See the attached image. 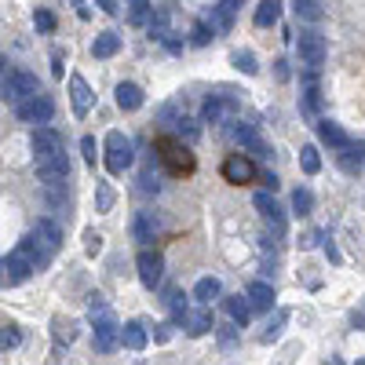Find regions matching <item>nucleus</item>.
<instances>
[{
    "label": "nucleus",
    "mask_w": 365,
    "mask_h": 365,
    "mask_svg": "<svg viewBox=\"0 0 365 365\" xmlns=\"http://www.w3.org/2000/svg\"><path fill=\"white\" fill-rule=\"evenodd\" d=\"M30 238L37 241V249L51 259L59 252V245H62V230H59V223H51V219H37V227H33Z\"/></svg>",
    "instance_id": "nucleus-8"
},
{
    "label": "nucleus",
    "mask_w": 365,
    "mask_h": 365,
    "mask_svg": "<svg viewBox=\"0 0 365 365\" xmlns=\"http://www.w3.org/2000/svg\"><path fill=\"white\" fill-rule=\"evenodd\" d=\"M147 30H150V37H168V8H153L150 11Z\"/></svg>",
    "instance_id": "nucleus-25"
},
{
    "label": "nucleus",
    "mask_w": 365,
    "mask_h": 365,
    "mask_svg": "<svg viewBox=\"0 0 365 365\" xmlns=\"http://www.w3.org/2000/svg\"><path fill=\"white\" fill-rule=\"evenodd\" d=\"M219 292H223L219 278H201L194 285V299H198V303H212V299H219Z\"/></svg>",
    "instance_id": "nucleus-19"
},
{
    "label": "nucleus",
    "mask_w": 365,
    "mask_h": 365,
    "mask_svg": "<svg viewBox=\"0 0 365 365\" xmlns=\"http://www.w3.org/2000/svg\"><path fill=\"white\" fill-rule=\"evenodd\" d=\"M19 344H22V333L15 325H4V329H0V350H15Z\"/></svg>",
    "instance_id": "nucleus-30"
},
{
    "label": "nucleus",
    "mask_w": 365,
    "mask_h": 365,
    "mask_svg": "<svg viewBox=\"0 0 365 365\" xmlns=\"http://www.w3.org/2000/svg\"><path fill=\"white\" fill-rule=\"evenodd\" d=\"M176 132H179V135H187V139L194 142V139H198V124H194L190 117H182V121L176 124Z\"/></svg>",
    "instance_id": "nucleus-38"
},
{
    "label": "nucleus",
    "mask_w": 365,
    "mask_h": 365,
    "mask_svg": "<svg viewBox=\"0 0 365 365\" xmlns=\"http://www.w3.org/2000/svg\"><path fill=\"white\" fill-rule=\"evenodd\" d=\"M128 165H132V139L124 132H110L106 135V168L113 176H121Z\"/></svg>",
    "instance_id": "nucleus-4"
},
{
    "label": "nucleus",
    "mask_w": 365,
    "mask_h": 365,
    "mask_svg": "<svg viewBox=\"0 0 365 365\" xmlns=\"http://www.w3.org/2000/svg\"><path fill=\"white\" fill-rule=\"evenodd\" d=\"M281 325H285V310H278V315H274V321H267V333H263V344H270V340H278Z\"/></svg>",
    "instance_id": "nucleus-34"
},
{
    "label": "nucleus",
    "mask_w": 365,
    "mask_h": 365,
    "mask_svg": "<svg viewBox=\"0 0 365 365\" xmlns=\"http://www.w3.org/2000/svg\"><path fill=\"white\" fill-rule=\"evenodd\" d=\"M15 113H19V121H26V124H48L51 113H55V102H51L48 95H37L30 102H22Z\"/></svg>",
    "instance_id": "nucleus-9"
},
{
    "label": "nucleus",
    "mask_w": 365,
    "mask_h": 365,
    "mask_svg": "<svg viewBox=\"0 0 365 365\" xmlns=\"http://www.w3.org/2000/svg\"><path fill=\"white\" fill-rule=\"evenodd\" d=\"M132 234H135V241H153V234H158V219H153V212H139L135 223H132Z\"/></svg>",
    "instance_id": "nucleus-17"
},
{
    "label": "nucleus",
    "mask_w": 365,
    "mask_h": 365,
    "mask_svg": "<svg viewBox=\"0 0 365 365\" xmlns=\"http://www.w3.org/2000/svg\"><path fill=\"white\" fill-rule=\"evenodd\" d=\"M81 153H84V161H88V165H95V139H91V135L81 139Z\"/></svg>",
    "instance_id": "nucleus-40"
},
{
    "label": "nucleus",
    "mask_w": 365,
    "mask_h": 365,
    "mask_svg": "<svg viewBox=\"0 0 365 365\" xmlns=\"http://www.w3.org/2000/svg\"><path fill=\"white\" fill-rule=\"evenodd\" d=\"M121 340H124L128 350H142V347H147V329H142L139 321H128L121 329Z\"/></svg>",
    "instance_id": "nucleus-20"
},
{
    "label": "nucleus",
    "mask_w": 365,
    "mask_h": 365,
    "mask_svg": "<svg viewBox=\"0 0 365 365\" xmlns=\"http://www.w3.org/2000/svg\"><path fill=\"white\" fill-rule=\"evenodd\" d=\"M33 22H37V30H41V33H51V30H55V15H51V11H37V15H33Z\"/></svg>",
    "instance_id": "nucleus-35"
},
{
    "label": "nucleus",
    "mask_w": 365,
    "mask_h": 365,
    "mask_svg": "<svg viewBox=\"0 0 365 365\" xmlns=\"http://www.w3.org/2000/svg\"><path fill=\"white\" fill-rule=\"evenodd\" d=\"M150 11L153 4H147V0H135V4H128V22H150Z\"/></svg>",
    "instance_id": "nucleus-29"
},
{
    "label": "nucleus",
    "mask_w": 365,
    "mask_h": 365,
    "mask_svg": "<svg viewBox=\"0 0 365 365\" xmlns=\"http://www.w3.org/2000/svg\"><path fill=\"white\" fill-rule=\"evenodd\" d=\"M274 73H278V81H289V62L278 59V62H274Z\"/></svg>",
    "instance_id": "nucleus-42"
},
{
    "label": "nucleus",
    "mask_w": 365,
    "mask_h": 365,
    "mask_svg": "<svg viewBox=\"0 0 365 365\" xmlns=\"http://www.w3.org/2000/svg\"><path fill=\"white\" fill-rule=\"evenodd\" d=\"M113 95H117V106H121V110H128V113L142 106V88H139V84H132V81L117 84V91H113Z\"/></svg>",
    "instance_id": "nucleus-13"
},
{
    "label": "nucleus",
    "mask_w": 365,
    "mask_h": 365,
    "mask_svg": "<svg viewBox=\"0 0 365 365\" xmlns=\"http://www.w3.org/2000/svg\"><path fill=\"white\" fill-rule=\"evenodd\" d=\"M234 66H238L241 73H249V77L259 70V66H256V55H252V51H234Z\"/></svg>",
    "instance_id": "nucleus-32"
},
{
    "label": "nucleus",
    "mask_w": 365,
    "mask_h": 365,
    "mask_svg": "<svg viewBox=\"0 0 365 365\" xmlns=\"http://www.w3.org/2000/svg\"><path fill=\"white\" fill-rule=\"evenodd\" d=\"M88 315L95 318V321H99V318H106V315H110V310H106V299H102V296H91V303H88Z\"/></svg>",
    "instance_id": "nucleus-36"
},
{
    "label": "nucleus",
    "mask_w": 365,
    "mask_h": 365,
    "mask_svg": "<svg viewBox=\"0 0 365 365\" xmlns=\"http://www.w3.org/2000/svg\"><path fill=\"white\" fill-rule=\"evenodd\" d=\"M223 176H227L230 182H245V179L256 176V168H252V161H245L241 153H238V158H230V161L223 165Z\"/></svg>",
    "instance_id": "nucleus-14"
},
{
    "label": "nucleus",
    "mask_w": 365,
    "mask_h": 365,
    "mask_svg": "<svg viewBox=\"0 0 365 365\" xmlns=\"http://www.w3.org/2000/svg\"><path fill=\"white\" fill-rule=\"evenodd\" d=\"M310 208H315V194H310V190H303V187H299V190L292 194V212H299V216H307V212H310Z\"/></svg>",
    "instance_id": "nucleus-28"
},
{
    "label": "nucleus",
    "mask_w": 365,
    "mask_h": 365,
    "mask_svg": "<svg viewBox=\"0 0 365 365\" xmlns=\"http://www.w3.org/2000/svg\"><path fill=\"white\" fill-rule=\"evenodd\" d=\"M117 48H121V37H117V33H99L95 44H91V55H95V59H110V55H117Z\"/></svg>",
    "instance_id": "nucleus-18"
},
{
    "label": "nucleus",
    "mask_w": 365,
    "mask_h": 365,
    "mask_svg": "<svg viewBox=\"0 0 365 365\" xmlns=\"http://www.w3.org/2000/svg\"><path fill=\"white\" fill-rule=\"evenodd\" d=\"M278 19H281V4H278V0H263V4L256 8V26H259V30H267V26H274Z\"/></svg>",
    "instance_id": "nucleus-22"
},
{
    "label": "nucleus",
    "mask_w": 365,
    "mask_h": 365,
    "mask_svg": "<svg viewBox=\"0 0 365 365\" xmlns=\"http://www.w3.org/2000/svg\"><path fill=\"white\" fill-rule=\"evenodd\" d=\"M355 365H365V358H358V362H355Z\"/></svg>",
    "instance_id": "nucleus-44"
},
{
    "label": "nucleus",
    "mask_w": 365,
    "mask_h": 365,
    "mask_svg": "<svg viewBox=\"0 0 365 365\" xmlns=\"http://www.w3.org/2000/svg\"><path fill=\"white\" fill-rule=\"evenodd\" d=\"M245 299H249L252 310H270L274 307V289H270L267 281H252L249 292H245Z\"/></svg>",
    "instance_id": "nucleus-12"
},
{
    "label": "nucleus",
    "mask_w": 365,
    "mask_h": 365,
    "mask_svg": "<svg viewBox=\"0 0 365 365\" xmlns=\"http://www.w3.org/2000/svg\"><path fill=\"white\" fill-rule=\"evenodd\" d=\"M41 95V84H37V77L30 70H11L4 81H0V99L11 102V106H22V102H30Z\"/></svg>",
    "instance_id": "nucleus-1"
},
{
    "label": "nucleus",
    "mask_w": 365,
    "mask_h": 365,
    "mask_svg": "<svg viewBox=\"0 0 365 365\" xmlns=\"http://www.w3.org/2000/svg\"><path fill=\"white\" fill-rule=\"evenodd\" d=\"M238 121V102H234L230 95H212L205 102V124L212 128H227Z\"/></svg>",
    "instance_id": "nucleus-5"
},
{
    "label": "nucleus",
    "mask_w": 365,
    "mask_h": 365,
    "mask_svg": "<svg viewBox=\"0 0 365 365\" xmlns=\"http://www.w3.org/2000/svg\"><path fill=\"white\" fill-rule=\"evenodd\" d=\"M234 336H238V325H223V329H219V344H223V347H230L234 344Z\"/></svg>",
    "instance_id": "nucleus-41"
},
{
    "label": "nucleus",
    "mask_w": 365,
    "mask_h": 365,
    "mask_svg": "<svg viewBox=\"0 0 365 365\" xmlns=\"http://www.w3.org/2000/svg\"><path fill=\"white\" fill-rule=\"evenodd\" d=\"M135 267H139V281L147 285V289H158L161 278H165V259L158 252H150V249H142L139 259H135Z\"/></svg>",
    "instance_id": "nucleus-7"
},
{
    "label": "nucleus",
    "mask_w": 365,
    "mask_h": 365,
    "mask_svg": "<svg viewBox=\"0 0 365 365\" xmlns=\"http://www.w3.org/2000/svg\"><path fill=\"white\" fill-rule=\"evenodd\" d=\"M190 41H194V44H198V48H205L208 41H212V30H208V26H205V22H198V26H194V37H190Z\"/></svg>",
    "instance_id": "nucleus-37"
},
{
    "label": "nucleus",
    "mask_w": 365,
    "mask_h": 365,
    "mask_svg": "<svg viewBox=\"0 0 365 365\" xmlns=\"http://www.w3.org/2000/svg\"><path fill=\"white\" fill-rule=\"evenodd\" d=\"M227 315H230V321L234 325H245L252 318V307H249V299H241V296H230L227 299Z\"/></svg>",
    "instance_id": "nucleus-23"
},
{
    "label": "nucleus",
    "mask_w": 365,
    "mask_h": 365,
    "mask_svg": "<svg viewBox=\"0 0 365 365\" xmlns=\"http://www.w3.org/2000/svg\"><path fill=\"white\" fill-rule=\"evenodd\" d=\"M84 249H88V256H95L102 249V238H99L95 230H84Z\"/></svg>",
    "instance_id": "nucleus-39"
},
{
    "label": "nucleus",
    "mask_w": 365,
    "mask_h": 365,
    "mask_svg": "<svg viewBox=\"0 0 365 365\" xmlns=\"http://www.w3.org/2000/svg\"><path fill=\"white\" fill-rule=\"evenodd\" d=\"M70 102H73V113H77V117H88L91 102H95V91L88 88V81H84L81 73L70 77Z\"/></svg>",
    "instance_id": "nucleus-11"
},
{
    "label": "nucleus",
    "mask_w": 365,
    "mask_h": 365,
    "mask_svg": "<svg viewBox=\"0 0 365 365\" xmlns=\"http://www.w3.org/2000/svg\"><path fill=\"white\" fill-rule=\"evenodd\" d=\"M238 0H223V4H212L208 8V15H205V26L212 33H227L230 30V22H234V15H238Z\"/></svg>",
    "instance_id": "nucleus-10"
},
{
    "label": "nucleus",
    "mask_w": 365,
    "mask_h": 365,
    "mask_svg": "<svg viewBox=\"0 0 365 365\" xmlns=\"http://www.w3.org/2000/svg\"><path fill=\"white\" fill-rule=\"evenodd\" d=\"M333 365H340V362H333Z\"/></svg>",
    "instance_id": "nucleus-45"
},
{
    "label": "nucleus",
    "mask_w": 365,
    "mask_h": 365,
    "mask_svg": "<svg viewBox=\"0 0 365 365\" xmlns=\"http://www.w3.org/2000/svg\"><path fill=\"white\" fill-rule=\"evenodd\" d=\"M299 165H303V172H307V176H318V168H321L318 150H315V147H303V150H299Z\"/></svg>",
    "instance_id": "nucleus-26"
},
{
    "label": "nucleus",
    "mask_w": 365,
    "mask_h": 365,
    "mask_svg": "<svg viewBox=\"0 0 365 365\" xmlns=\"http://www.w3.org/2000/svg\"><path fill=\"white\" fill-rule=\"evenodd\" d=\"M95 208H99V212H110V208H113V190H110V182H99V187H95Z\"/></svg>",
    "instance_id": "nucleus-31"
},
{
    "label": "nucleus",
    "mask_w": 365,
    "mask_h": 365,
    "mask_svg": "<svg viewBox=\"0 0 365 365\" xmlns=\"http://www.w3.org/2000/svg\"><path fill=\"white\" fill-rule=\"evenodd\" d=\"M153 336H158V340L165 344V340H168V336H172V325H158V333H153Z\"/></svg>",
    "instance_id": "nucleus-43"
},
{
    "label": "nucleus",
    "mask_w": 365,
    "mask_h": 365,
    "mask_svg": "<svg viewBox=\"0 0 365 365\" xmlns=\"http://www.w3.org/2000/svg\"><path fill=\"white\" fill-rule=\"evenodd\" d=\"M0 66H4V62H0Z\"/></svg>",
    "instance_id": "nucleus-46"
},
{
    "label": "nucleus",
    "mask_w": 365,
    "mask_h": 365,
    "mask_svg": "<svg viewBox=\"0 0 365 365\" xmlns=\"http://www.w3.org/2000/svg\"><path fill=\"white\" fill-rule=\"evenodd\" d=\"M252 205H256V212L263 216V219H267V216H274V212H281V208H278V201H274L267 190H259L256 198H252Z\"/></svg>",
    "instance_id": "nucleus-27"
},
{
    "label": "nucleus",
    "mask_w": 365,
    "mask_h": 365,
    "mask_svg": "<svg viewBox=\"0 0 365 365\" xmlns=\"http://www.w3.org/2000/svg\"><path fill=\"white\" fill-rule=\"evenodd\" d=\"M296 51H299V62L307 66V73H318L325 55H329V41L318 33V30H307L296 37Z\"/></svg>",
    "instance_id": "nucleus-3"
},
{
    "label": "nucleus",
    "mask_w": 365,
    "mask_h": 365,
    "mask_svg": "<svg viewBox=\"0 0 365 365\" xmlns=\"http://www.w3.org/2000/svg\"><path fill=\"white\" fill-rule=\"evenodd\" d=\"M340 165L347 168V172H358V168L365 165V142H350L347 150H340Z\"/></svg>",
    "instance_id": "nucleus-21"
},
{
    "label": "nucleus",
    "mask_w": 365,
    "mask_h": 365,
    "mask_svg": "<svg viewBox=\"0 0 365 365\" xmlns=\"http://www.w3.org/2000/svg\"><path fill=\"white\" fill-rule=\"evenodd\" d=\"M182 325H187L190 336H205L208 329H216V321H212V315H208V310H190V315L182 318Z\"/></svg>",
    "instance_id": "nucleus-16"
},
{
    "label": "nucleus",
    "mask_w": 365,
    "mask_h": 365,
    "mask_svg": "<svg viewBox=\"0 0 365 365\" xmlns=\"http://www.w3.org/2000/svg\"><path fill=\"white\" fill-rule=\"evenodd\" d=\"M292 8H296V15L307 19V22H321L325 19V8L318 4V0H296Z\"/></svg>",
    "instance_id": "nucleus-24"
},
{
    "label": "nucleus",
    "mask_w": 365,
    "mask_h": 365,
    "mask_svg": "<svg viewBox=\"0 0 365 365\" xmlns=\"http://www.w3.org/2000/svg\"><path fill=\"white\" fill-rule=\"evenodd\" d=\"M168 310H172V318H187V315H190V310H187V299H182V292L168 289Z\"/></svg>",
    "instance_id": "nucleus-33"
},
{
    "label": "nucleus",
    "mask_w": 365,
    "mask_h": 365,
    "mask_svg": "<svg viewBox=\"0 0 365 365\" xmlns=\"http://www.w3.org/2000/svg\"><path fill=\"white\" fill-rule=\"evenodd\" d=\"M318 132H321V139H325V142H329V147H333V150H347V147H350V139H347V132H344V128H340V124H336V121H321V124H318Z\"/></svg>",
    "instance_id": "nucleus-15"
},
{
    "label": "nucleus",
    "mask_w": 365,
    "mask_h": 365,
    "mask_svg": "<svg viewBox=\"0 0 365 365\" xmlns=\"http://www.w3.org/2000/svg\"><path fill=\"white\" fill-rule=\"evenodd\" d=\"M91 344H95L99 355H110V350H113L117 344H121V325H117V318H113V315H106V318H99V321H95Z\"/></svg>",
    "instance_id": "nucleus-6"
},
{
    "label": "nucleus",
    "mask_w": 365,
    "mask_h": 365,
    "mask_svg": "<svg viewBox=\"0 0 365 365\" xmlns=\"http://www.w3.org/2000/svg\"><path fill=\"white\" fill-rule=\"evenodd\" d=\"M59 161H66L62 135L55 132V128H37V132H33V165H37V172H41V168L59 165Z\"/></svg>",
    "instance_id": "nucleus-2"
}]
</instances>
